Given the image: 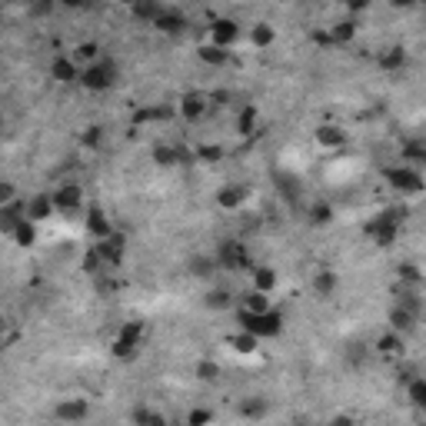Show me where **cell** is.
I'll list each match as a JSON object with an SVG mask.
<instances>
[{
	"label": "cell",
	"mask_w": 426,
	"mask_h": 426,
	"mask_svg": "<svg viewBox=\"0 0 426 426\" xmlns=\"http://www.w3.org/2000/svg\"><path fill=\"white\" fill-rule=\"evenodd\" d=\"M117 77H120V67H117V60L110 54H104L97 64L90 67H84V74H80V87L90 93H107L117 84Z\"/></svg>",
	"instance_id": "cell-1"
},
{
	"label": "cell",
	"mask_w": 426,
	"mask_h": 426,
	"mask_svg": "<svg viewBox=\"0 0 426 426\" xmlns=\"http://www.w3.org/2000/svg\"><path fill=\"white\" fill-rule=\"evenodd\" d=\"M237 323L240 330L253 333L257 340H273V336L283 333V313L280 310H270V313H246L243 307H237Z\"/></svg>",
	"instance_id": "cell-2"
},
{
	"label": "cell",
	"mask_w": 426,
	"mask_h": 426,
	"mask_svg": "<svg viewBox=\"0 0 426 426\" xmlns=\"http://www.w3.org/2000/svg\"><path fill=\"white\" fill-rule=\"evenodd\" d=\"M383 180H387L396 193H423L426 180L423 173L409 164H393V167H383Z\"/></svg>",
	"instance_id": "cell-3"
},
{
	"label": "cell",
	"mask_w": 426,
	"mask_h": 426,
	"mask_svg": "<svg viewBox=\"0 0 426 426\" xmlns=\"http://www.w3.org/2000/svg\"><path fill=\"white\" fill-rule=\"evenodd\" d=\"M367 237H370L376 246H393L396 237H400V217H396V210L376 213V217L367 223Z\"/></svg>",
	"instance_id": "cell-4"
},
{
	"label": "cell",
	"mask_w": 426,
	"mask_h": 426,
	"mask_svg": "<svg viewBox=\"0 0 426 426\" xmlns=\"http://www.w3.org/2000/svg\"><path fill=\"white\" fill-rule=\"evenodd\" d=\"M217 267L220 270H253V260H250V250L243 246L240 240H223L217 246Z\"/></svg>",
	"instance_id": "cell-5"
},
{
	"label": "cell",
	"mask_w": 426,
	"mask_h": 426,
	"mask_svg": "<svg viewBox=\"0 0 426 426\" xmlns=\"http://www.w3.org/2000/svg\"><path fill=\"white\" fill-rule=\"evenodd\" d=\"M237 40H240V23H237L233 17H213L210 20V43H213V47L230 50Z\"/></svg>",
	"instance_id": "cell-6"
},
{
	"label": "cell",
	"mask_w": 426,
	"mask_h": 426,
	"mask_svg": "<svg viewBox=\"0 0 426 426\" xmlns=\"http://www.w3.org/2000/svg\"><path fill=\"white\" fill-rule=\"evenodd\" d=\"M90 416V400L84 396H70V400H60L54 407V420L57 423H84Z\"/></svg>",
	"instance_id": "cell-7"
},
{
	"label": "cell",
	"mask_w": 426,
	"mask_h": 426,
	"mask_svg": "<svg viewBox=\"0 0 426 426\" xmlns=\"http://www.w3.org/2000/svg\"><path fill=\"white\" fill-rule=\"evenodd\" d=\"M210 110H213V107H210V97H204V93H197V90L184 93L180 104H177V113H180L184 120H204Z\"/></svg>",
	"instance_id": "cell-8"
},
{
	"label": "cell",
	"mask_w": 426,
	"mask_h": 426,
	"mask_svg": "<svg viewBox=\"0 0 426 426\" xmlns=\"http://www.w3.org/2000/svg\"><path fill=\"white\" fill-rule=\"evenodd\" d=\"M54 204H57V213H77V210H84V190H80V184L57 186Z\"/></svg>",
	"instance_id": "cell-9"
},
{
	"label": "cell",
	"mask_w": 426,
	"mask_h": 426,
	"mask_svg": "<svg viewBox=\"0 0 426 426\" xmlns=\"http://www.w3.org/2000/svg\"><path fill=\"white\" fill-rule=\"evenodd\" d=\"M80 74H84V67L74 60V54H60L50 64V77L57 84H80Z\"/></svg>",
	"instance_id": "cell-10"
},
{
	"label": "cell",
	"mask_w": 426,
	"mask_h": 426,
	"mask_svg": "<svg viewBox=\"0 0 426 426\" xmlns=\"http://www.w3.org/2000/svg\"><path fill=\"white\" fill-rule=\"evenodd\" d=\"M113 233V223L107 220V213L100 210V206H90L87 210V237H90L93 243H104V240H110Z\"/></svg>",
	"instance_id": "cell-11"
},
{
	"label": "cell",
	"mask_w": 426,
	"mask_h": 426,
	"mask_svg": "<svg viewBox=\"0 0 426 426\" xmlns=\"http://www.w3.org/2000/svg\"><path fill=\"white\" fill-rule=\"evenodd\" d=\"M54 193H34L30 200H27V220H34V223H43V220H50L54 217Z\"/></svg>",
	"instance_id": "cell-12"
},
{
	"label": "cell",
	"mask_w": 426,
	"mask_h": 426,
	"mask_svg": "<svg viewBox=\"0 0 426 426\" xmlns=\"http://www.w3.org/2000/svg\"><path fill=\"white\" fill-rule=\"evenodd\" d=\"M27 220V200H10V204H3L0 206V230L10 237V230L17 226V223Z\"/></svg>",
	"instance_id": "cell-13"
},
{
	"label": "cell",
	"mask_w": 426,
	"mask_h": 426,
	"mask_svg": "<svg viewBox=\"0 0 426 426\" xmlns=\"http://www.w3.org/2000/svg\"><path fill=\"white\" fill-rule=\"evenodd\" d=\"M93 246L100 250V257H104V267H120V260H124V250H127V237H124V233H113L110 240L93 243Z\"/></svg>",
	"instance_id": "cell-14"
},
{
	"label": "cell",
	"mask_w": 426,
	"mask_h": 426,
	"mask_svg": "<svg viewBox=\"0 0 426 426\" xmlns=\"http://www.w3.org/2000/svg\"><path fill=\"white\" fill-rule=\"evenodd\" d=\"M313 137H316V144H320V147H327V150L347 147V130L336 127V124H320Z\"/></svg>",
	"instance_id": "cell-15"
},
{
	"label": "cell",
	"mask_w": 426,
	"mask_h": 426,
	"mask_svg": "<svg viewBox=\"0 0 426 426\" xmlns=\"http://www.w3.org/2000/svg\"><path fill=\"white\" fill-rule=\"evenodd\" d=\"M243 204H246V186H240V184L220 186V193H217V206L220 210H240Z\"/></svg>",
	"instance_id": "cell-16"
},
{
	"label": "cell",
	"mask_w": 426,
	"mask_h": 426,
	"mask_svg": "<svg viewBox=\"0 0 426 426\" xmlns=\"http://www.w3.org/2000/svg\"><path fill=\"white\" fill-rule=\"evenodd\" d=\"M153 27H157L160 34H184V30H186V17L180 14V10H177V7H167Z\"/></svg>",
	"instance_id": "cell-17"
},
{
	"label": "cell",
	"mask_w": 426,
	"mask_h": 426,
	"mask_svg": "<svg viewBox=\"0 0 426 426\" xmlns=\"http://www.w3.org/2000/svg\"><path fill=\"white\" fill-rule=\"evenodd\" d=\"M240 307L246 310V313H270L273 310V300H270V293H260V290H250V293H243Z\"/></svg>",
	"instance_id": "cell-18"
},
{
	"label": "cell",
	"mask_w": 426,
	"mask_h": 426,
	"mask_svg": "<svg viewBox=\"0 0 426 426\" xmlns=\"http://www.w3.org/2000/svg\"><path fill=\"white\" fill-rule=\"evenodd\" d=\"M376 64L389 70V74H396V70H403L407 67V47H387L383 54L376 57Z\"/></svg>",
	"instance_id": "cell-19"
},
{
	"label": "cell",
	"mask_w": 426,
	"mask_h": 426,
	"mask_svg": "<svg viewBox=\"0 0 426 426\" xmlns=\"http://www.w3.org/2000/svg\"><path fill=\"white\" fill-rule=\"evenodd\" d=\"M250 277H253V290H260V293H273L277 290V270L273 267H253L250 270Z\"/></svg>",
	"instance_id": "cell-20"
},
{
	"label": "cell",
	"mask_w": 426,
	"mask_h": 426,
	"mask_svg": "<svg viewBox=\"0 0 426 426\" xmlns=\"http://www.w3.org/2000/svg\"><path fill=\"white\" fill-rule=\"evenodd\" d=\"M413 327H416V313H409L407 307H393V310H389V330H393V333H409V330H413Z\"/></svg>",
	"instance_id": "cell-21"
},
{
	"label": "cell",
	"mask_w": 426,
	"mask_h": 426,
	"mask_svg": "<svg viewBox=\"0 0 426 426\" xmlns=\"http://www.w3.org/2000/svg\"><path fill=\"white\" fill-rule=\"evenodd\" d=\"M267 409H270L267 396H246V400H240L237 413H240L243 420H263V416H267Z\"/></svg>",
	"instance_id": "cell-22"
},
{
	"label": "cell",
	"mask_w": 426,
	"mask_h": 426,
	"mask_svg": "<svg viewBox=\"0 0 426 426\" xmlns=\"http://www.w3.org/2000/svg\"><path fill=\"white\" fill-rule=\"evenodd\" d=\"M336 287H340V280H336L333 270H327V267H320L313 277V293L316 297H333Z\"/></svg>",
	"instance_id": "cell-23"
},
{
	"label": "cell",
	"mask_w": 426,
	"mask_h": 426,
	"mask_svg": "<svg viewBox=\"0 0 426 426\" xmlns=\"http://www.w3.org/2000/svg\"><path fill=\"white\" fill-rule=\"evenodd\" d=\"M10 240L17 243L20 250H27V246H34V243H37V223H34V220H23V223H17V226L10 230Z\"/></svg>",
	"instance_id": "cell-24"
},
{
	"label": "cell",
	"mask_w": 426,
	"mask_h": 426,
	"mask_svg": "<svg viewBox=\"0 0 426 426\" xmlns=\"http://www.w3.org/2000/svg\"><path fill=\"white\" fill-rule=\"evenodd\" d=\"M100 57H104V50H100L97 40H84V43H77L74 47V60L80 64V67H90V64H97Z\"/></svg>",
	"instance_id": "cell-25"
},
{
	"label": "cell",
	"mask_w": 426,
	"mask_h": 426,
	"mask_svg": "<svg viewBox=\"0 0 426 426\" xmlns=\"http://www.w3.org/2000/svg\"><path fill=\"white\" fill-rule=\"evenodd\" d=\"M403 350H407V343H403V336L400 333H383L380 340H376V353L380 356H403Z\"/></svg>",
	"instance_id": "cell-26"
},
{
	"label": "cell",
	"mask_w": 426,
	"mask_h": 426,
	"mask_svg": "<svg viewBox=\"0 0 426 426\" xmlns=\"http://www.w3.org/2000/svg\"><path fill=\"white\" fill-rule=\"evenodd\" d=\"M327 30H330V40H333V43H340V47L356 40V23H353L350 17H347V20H336L333 27H327Z\"/></svg>",
	"instance_id": "cell-27"
},
{
	"label": "cell",
	"mask_w": 426,
	"mask_h": 426,
	"mask_svg": "<svg viewBox=\"0 0 426 426\" xmlns=\"http://www.w3.org/2000/svg\"><path fill=\"white\" fill-rule=\"evenodd\" d=\"M257 124H260L257 107H240V113H237V133H240V137H253V133H257Z\"/></svg>",
	"instance_id": "cell-28"
},
{
	"label": "cell",
	"mask_w": 426,
	"mask_h": 426,
	"mask_svg": "<svg viewBox=\"0 0 426 426\" xmlns=\"http://www.w3.org/2000/svg\"><path fill=\"white\" fill-rule=\"evenodd\" d=\"M164 10H167V3H133V7H130V14L137 20H144V23H150V27L160 20Z\"/></svg>",
	"instance_id": "cell-29"
},
{
	"label": "cell",
	"mask_w": 426,
	"mask_h": 426,
	"mask_svg": "<svg viewBox=\"0 0 426 426\" xmlns=\"http://www.w3.org/2000/svg\"><path fill=\"white\" fill-rule=\"evenodd\" d=\"M144 333H147V327H144V320H127L124 327H120V333H117V340H127V343H144Z\"/></svg>",
	"instance_id": "cell-30"
},
{
	"label": "cell",
	"mask_w": 426,
	"mask_h": 426,
	"mask_svg": "<svg viewBox=\"0 0 426 426\" xmlns=\"http://www.w3.org/2000/svg\"><path fill=\"white\" fill-rule=\"evenodd\" d=\"M110 353H113V360H120V363H133V360L140 356V347H137V343H127V340H113Z\"/></svg>",
	"instance_id": "cell-31"
},
{
	"label": "cell",
	"mask_w": 426,
	"mask_h": 426,
	"mask_svg": "<svg viewBox=\"0 0 426 426\" xmlns=\"http://www.w3.org/2000/svg\"><path fill=\"white\" fill-rule=\"evenodd\" d=\"M197 57L204 60V64H213V67H223L226 60H230V50H223V47H213V43H204Z\"/></svg>",
	"instance_id": "cell-32"
},
{
	"label": "cell",
	"mask_w": 426,
	"mask_h": 426,
	"mask_svg": "<svg viewBox=\"0 0 426 426\" xmlns=\"http://www.w3.org/2000/svg\"><path fill=\"white\" fill-rule=\"evenodd\" d=\"M204 303L210 307V310H226V307H233V293L223 290V287H213V290L204 297Z\"/></svg>",
	"instance_id": "cell-33"
},
{
	"label": "cell",
	"mask_w": 426,
	"mask_h": 426,
	"mask_svg": "<svg viewBox=\"0 0 426 426\" xmlns=\"http://www.w3.org/2000/svg\"><path fill=\"white\" fill-rule=\"evenodd\" d=\"M407 396H409V403L423 413L426 409V380L423 376H416V380H409V387H407Z\"/></svg>",
	"instance_id": "cell-34"
},
{
	"label": "cell",
	"mask_w": 426,
	"mask_h": 426,
	"mask_svg": "<svg viewBox=\"0 0 426 426\" xmlns=\"http://www.w3.org/2000/svg\"><path fill=\"white\" fill-rule=\"evenodd\" d=\"M153 160H157L160 167H173V164H180V147H167V144H157V147H153Z\"/></svg>",
	"instance_id": "cell-35"
},
{
	"label": "cell",
	"mask_w": 426,
	"mask_h": 426,
	"mask_svg": "<svg viewBox=\"0 0 426 426\" xmlns=\"http://www.w3.org/2000/svg\"><path fill=\"white\" fill-rule=\"evenodd\" d=\"M277 37V30L270 27V23H257V27H250V40H253V47H270Z\"/></svg>",
	"instance_id": "cell-36"
},
{
	"label": "cell",
	"mask_w": 426,
	"mask_h": 426,
	"mask_svg": "<svg viewBox=\"0 0 426 426\" xmlns=\"http://www.w3.org/2000/svg\"><path fill=\"white\" fill-rule=\"evenodd\" d=\"M403 160H409V167L413 164H426V140H409L403 147Z\"/></svg>",
	"instance_id": "cell-37"
},
{
	"label": "cell",
	"mask_w": 426,
	"mask_h": 426,
	"mask_svg": "<svg viewBox=\"0 0 426 426\" xmlns=\"http://www.w3.org/2000/svg\"><path fill=\"white\" fill-rule=\"evenodd\" d=\"M330 220H333V206L330 204H313L310 206V223H313V226H327Z\"/></svg>",
	"instance_id": "cell-38"
},
{
	"label": "cell",
	"mask_w": 426,
	"mask_h": 426,
	"mask_svg": "<svg viewBox=\"0 0 426 426\" xmlns=\"http://www.w3.org/2000/svg\"><path fill=\"white\" fill-rule=\"evenodd\" d=\"M173 113H177V110H170V107H147V110L137 113L133 120H137V124H147V120H170Z\"/></svg>",
	"instance_id": "cell-39"
},
{
	"label": "cell",
	"mask_w": 426,
	"mask_h": 426,
	"mask_svg": "<svg viewBox=\"0 0 426 426\" xmlns=\"http://www.w3.org/2000/svg\"><path fill=\"white\" fill-rule=\"evenodd\" d=\"M230 343H233V350H237V353H253V350H257V343H260V340H257V336H253V333H246V330H240V333L233 336Z\"/></svg>",
	"instance_id": "cell-40"
},
{
	"label": "cell",
	"mask_w": 426,
	"mask_h": 426,
	"mask_svg": "<svg viewBox=\"0 0 426 426\" xmlns=\"http://www.w3.org/2000/svg\"><path fill=\"white\" fill-rule=\"evenodd\" d=\"M210 423H213V409L197 407V409L186 413V426H210Z\"/></svg>",
	"instance_id": "cell-41"
},
{
	"label": "cell",
	"mask_w": 426,
	"mask_h": 426,
	"mask_svg": "<svg viewBox=\"0 0 426 426\" xmlns=\"http://www.w3.org/2000/svg\"><path fill=\"white\" fill-rule=\"evenodd\" d=\"M217 376H220V367H217V363H210V360H200V363H197V380H200V383H213Z\"/></svg>",
	"instance_id": "cell-42"
},
{
	"label": "cell",
	"mask_w": 426,
	"mask_h": 426,
	"mask_svg": "<svg viewBox=\"0 0 426 426\" xmlns=\"http://www.w3.org/2000/svg\"><path fill=\"white\" fill-rule=\"evenodd\" d=\"M84 270H87V273L104 270V257H100V250H97V246H90V250L84 253Z\"/></svg>",
	"instance_id": "cell-43"
},
{
	"label": "cell",
	"mask_w": 426,
	"mask_h": 426,
	"mask_svg": "<svg viewBox=\"0 0 426 426\" xmlns=\"http://www.w3.org/2000/svg\"><path fill=\"white\" fill-rule=\"evenodd\" d=\"M396 277H400V283H420V270L413 263H400L396 267Z\"/></svg>",
	"instance_id": "cell-44"
},
{
	"label": "cell",
	"mask_w": 426,
	"mask_h": 426,
	"mask_svg": "<svg viewBox=\"0 0 426 426\" xmlns=\"http://www.w3.org/2000/svg\"><path fill=\"white\" fill-rule=\"evenodd\" d=\"M100 140H104V130L100 127H87L80 133V144H84V147H100Z\"/></svg>",
	"instance_id": "cell-45"
},
{
	"label": "cell",
	"mask_w": 426,
	"mask_h": 426,
	"mask_svg": "<svg viewBox=\"0 0 426 426\" xmlns=\"http://www.w3.org/2000/svg\"><path fill=\"white\" fill-rule=\"evenodd\" d=\"M197 157L206 160V164H217V160L223 157V147H210V144H204V147H197Z\"/></svg>",
	"instance_id": "cell-46"
},
{
	"label": "cell",
	"mask_w": 426,
	"mask_h": 426,
	"mask_svg": "<svg viewBox=\"0 0 426 426\" xmlns=\"http://www.w3.org/2000/svg\"><path fill=\"white\" fill-rule=\"evenodd\" d=\"M150 416H153V409L137 407L133 413H130V423H133V426H150Z\"/></svg>",
	"instance_id": "cell-47"
},
{
	"label": "cell",
	"mask_w": 426,
	"mask_h": 426,
	"mask_svg": "<svg viewBox=\"0 0 426 426\" xmlns=\"http://www.w3.org/2000/svg\"><path fill=\"white\" fill-rule=\"evenodd\" d=\"M213 263H217V260L197 257V260H193V273H197V277H206V273H213Z\"/></svg>",
	"instance_id": "cell-48"
},
{
	"label": "cell",
	"mask_w": 426,
	"mask_h": 426,
	"mask_svg": "<svg viewBox=\"0 0 426 426\" xmlns=\"http://www.w3.org/2000/svg\"><path fill=\"white\" fill-rule=\"evenodd\" d=\"M10 200H17V186L7 180V184H0V206L10 204Z\"/></svg>",
	"instance_id": "cell-49"
},
{
	"label": "cell",
	"mask_w": 426,
	"mask_h": 426,
	"mask_svg": "<svg viewBox=\"0 0 426 426\" xmlns=\"http://www.w3.org/2000/svg\"><path fill=\"white\" fill-rule=\"evenodd\" d=\"M150 426H170V423H167V416H160V413H153V416H150Z\"/></svg>",
	"instance_id": "cell-50"
},
{
	"label": "cell",
	"mask_w": 426,
	"mask_h": 426,
	"mask_svg": "<svg viewBox=\"0 0 426 426\" xmlns=\"http://www.w3.org/2000/svg\"><path fill=\"white\" fill-rule=\"evenodd\" d=\"M330 426H353V416H336Z\"/></svg>",
	"instance_id": "cell-51"
},
{
	"label": "cell",
	"mask_w": 426,
	"mask_h": 426,
	"mask_svg": "<svg viewBox=\"0 0 426 426\" xmlns=\"http://www.w3.org/2000/svg\"><path fill=\"white\" fill-rule=\"evenodd\" d=\"M293 426H307V423H293Z\"/></svg>",
	"instance_id": "cell-52"
}]
</instances>
